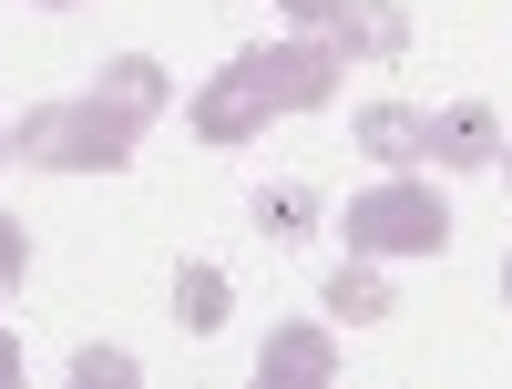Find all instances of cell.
Listing matches in <instances>:
<instances>
[{
  "mask_svg": "<svg viewBox=\"0 0 512 389\" xmlns=\"http://www.w3.org/2000/svg\"><path fill=\"white\" fill-rule=\"evenodd\" d=\"M31 11H72V0H31Z\"/></svg>",
  "mask_w": 512,
  "mask_h": 389,
  "instance_id": "e0dca14e",
  "label": "cell"
},
{
  "mask_svg": "<svg viewBox=\"0 0 512 389\" xmlns=\"http://www.w3.org/2000/svg\"><path fill=\"white\" fill-rule=\"evenodd\" d=\"M175 318L205 338V328H226V267H205V256H195V267H175Z\"/></svg>",
  "mask_w": 512,
  "mask_h": 389,
  "instance_id": "8fae6325",
  "label": "cell"
},
{
  "mask_svg": "<svg viewBox=\"0 0 512 389\" xmlns=\"http://www.w3.org/2000/svg\"><path fill=\"white\" fill-rule=\"evenodd\" d=\"M0 164H11V123H0Z\"/></svg>",
  "mask_w": 512,
  "mask_h": 389,
  "instance_id": "ac0fdd59",
  "label": "cell"
},
{
  "mask_svg": "<svg viewBox=\"0 0 512 389\" xmlns=\"http://www.w3.org/2000/svg\"><path fill=\"white\" fill-rule=\"evenodd\" d=\"M31 277V236H21V215H0V297H11Z\"/></svg>",
  "mask_w": 512,
  "mask_h": 389,
  "instance_id": "5bb4252c",
  "label": "cell"
},
{
  "mask_svg": "<svg viewBox=\"0 0 512 389\" xmlns=\"http://www.w3.org/2000/svg\"><path fill=\"white\" fill-rule=\"evenodd\" d=\"M328 41H338V62H400L410 52V11L400 0H349L328 21Z\"/></svg>",
  "mask_w": 512,
  "mask_h": 389,
  "instance_id": "52a82bcc",
  "label": "cell"
},
{
  "mask_svg": "<svg viewBox=\"0 0 512 389\" xmlns=\"http://www.w3.org/2000/svg\"><path fill=\"white\" fill-rule=\"evenodd\" d=\"M349 134H359L369 164H390V175L431 164V113H410V103H359V113H349Z\"/></svg>",
  "mask_w": 512,
  "mask_h": 389,
  "instance_id": "8992f818",
  "label": "cell"
},
{
  "mask_svg": "<svg viewBox=\"0 0 512 389\" xmlns=\"http://www.w3.org/2000/svg\"><path fill=\"white\" fill-rule=\"evenodd\" d=\"M277 11H297V21H308V31H328L338 11H349V0H277Z\"/></svg>",
  "mask_w": 512,
  "mask_h": 389,
  "instance_id": "9a60e30c",
  "label": "cell"
},
{
  "mask_svg": "<svg viewBox=\"0 0 512 389\" xmlns=\"http://www.w3.org/2000/svg\"><path fill=\"white\" fill-rule=\"evenodd\" d=\"M144 144V123L134 113H113L103 93H72V103H31L11 123V154L41 164V175H123Z\"/></svg>",
  "mask_w": 512,
  "mask_h": 389,
  "instance_id": "6da1fadb",
  "label": "cell"
},
{
  "mask_svg": "<svg viewBox=\"0 0 512 389\" xmlns=\"http://www.w3.org/2000/svg\"><path fill=\"white\" fill-rule=\"evenodd\" d=\"M256 72H267L277 113H328V103H338V41H328V31H297V41H256Z\"/></svg>",
  "mask_w": 512,
  "mask_h": 389,
  "instance_id": "277c9868",
  "label": "cell"
},
{
  "mask_svg": "<svg viewBox=\"0 0 512 389\" xmlns=\"http://www.w3.org/2000/svg\"><path fill=\"white\" fill-rule=\"evenodd\" d=\"M256 226H267V236H308V226H318V185H277V195H256Z\"/></svg>",
  "mask_w": 512,
  "mask_h": 389,
  "instance_id": "7c38bea8",
  "label": "cell"
},
{
  "mask_svg": "<svg viewBox=\"0 0 512 389\" xmlns=\"http://www.w3.org/2000/svg\"><path fill=\"white\" fill-rule=\"evenodd\" d=\"M349 256H441L451 246V205L420 185V175H390V185H369L349 195Z\"/></svg>",
  "mask_w": 512,
  "mask_h": 389,
  "instance_id": "7a4b0ae2",
  "label": "cell"
},
{
  "mask_svg": "<svg viewBox=\"0 0 512 389\" xmlns=\"http://www.w3.org/2000/svg\"><path fill=\"white\" fill-rule=\"evenodd\" d=\"M72 379H82V389H134L144 369H134V349H82V359H72Z\"/></svg>",
  "mask_w": 512,
  "mask_h": 389,
  "instance_id": "4fadbf2b",
  "label": "cell"
},
{
  "mask_svg": "<svg viewBox=\"0 0 512 389\" xmlns=\"http://www.w3.org/2000/svg\"><path fill=\"white\" fill-rule=\"evenodd\" d=\"M318 308H328V318H349V328H369V318H390V287H379L369 256H349V267L318 287Z\"/></svg>",
  "mask_w": 512,
  "mask_h": 389,
  "instance_id": "30bf717a",
  "label": "cell"
},
{
  "mask_svg": "<svg viewBox=\"0 0 512 389\" xmlns=\"http://www.w3.org/2000/svg\"><path fill=\"white\" fill-rule=\"evenodd\" d=\"M267 123H277V93H267V72H256V52H236L195 93V134L205 144H267Z\"/></svg>",
  "mask_w": 512,
  "mask_h": 389,
  "instance_id": "3957f363",
  "label": "cell"
},
{
  "mask_svg": "<svg viewBox=\"0 0 512 389\" xmlns=\"http://www.w3.org/2000/svg\"><path fill=\"white\" fill-rule=\"evenodd\" d=\"M256 379H267V389H328V379H338V338H328V318H287V328H267Z\"/></svg>",
  "mask_w": 512,
  "mask_h": 389,
  "instance_id": "5b68a950",
  "label": "cell"
},
{
  "mask_svg": "<svg viewBox=\"0 0 512 389\" xmlns=\"http://www.w3.org/2000/svg\"><path fill=\"white\" fill-rule=\"evenodd\" d=\"M93 93H103L113 113H134V123H154L164 103H175V82H164V62H154V52H113Z\"/></svg>",
  "mask_w": 512,
  "mask_h": 389,
  "instance_id": "9c48e42d",
  "label": "cell"
},
{
  "mask_svg": "<svg viewBox=\"0 0 512 389\" xmlns=\"http://www.w3.org/2000/svg\"><path fill=\"white\" fill-rule=\"evenodd\" d=\"M502 297H512V256H502Z\"/></svg>",
  "mask_w": 512,
  "mask_h": 389,
  "instance_id": "d6986e66",
  "label": "cell"
},
{
  "mask_svg": "<svg viewBox=\"0 0 512 389\" xmlns=\"http://www.w3.org/2000/svg\"><path fill=\"white\" fill-rule=\"evenodd\" d=\"M492 154H502L492 103H451V113H431V164H451V175H482Z\"/></svg>",
  "mask_w": 512,
  "mask_h": 389,
  "instance_id": "ba28073f",
  "label": "cell"
},
{
  "mask_svg": "<svg viewBox=\"0 0 512 389\" xmlns=\"http://www.w3.org/2000/svg\"><path fill=\"white\" fill-rule=\"evenodd\" d=\"M0 379H21V338L11 328H0Z\"/></svg>",
  "mask_w": 512,
  "mask_h": 389,
  "instance_id": "2e32d148",
  "label": "cell"
},
{
  "mask_svg": "<svg viewBox=\"0 0 512 389\" xmlns=\"http://www.w3.org/2000/svg\"><path fill=\"white\" fill-rule=\"evenodd\" d=\"M502 175H512V154H502Z\"/></svg>",
  "mask_w": 512,
  "mask_h": 389,
  "instance_id": "ffe728a7",
  "label": "cell"
}]
</instances>
